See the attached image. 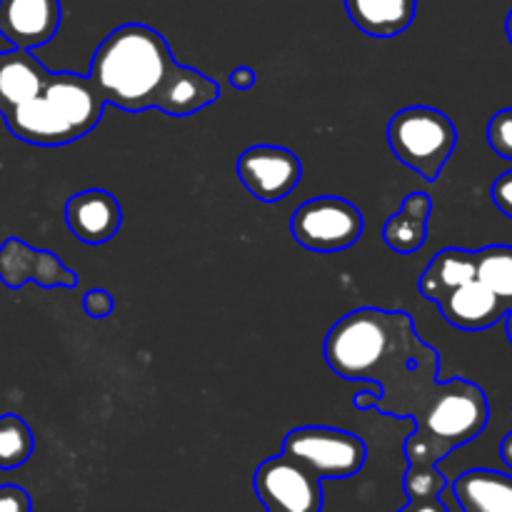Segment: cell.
Instances as JSON below:
<instances>
[{
	"instance_id": "6da1fadb",
	"label": "cell",
	"mask_w": 512,
	"mask_h": 512,
	"mask_svg": "<svg viewBox=\"0 0 512 512\" xmlns=\"http://www.w3.org/2000/svg\"><path fill=\"white\" fill-rule=\"evenodd\" d=\"M173 63L168 40L158 30L145 23H125L98 45L88 80L108 105L140 113L155 105Z\"/></svg>"
},
{
	"instance_id": "7a4b0ae2",
	"label": "cell",
	"mask_w": 512,
	"mask_h": 512,
	"mask_svg": "<svg viewBox=\"0 0 512 512\" xmlns=\"http://www.w3.org/2000/svg\"><path fill=\"white\" fill-rule=\"evenodd\" d=\"M413 420L415 433L405 440V458L410 465H438L483 433L490 405L483 388L455 378L435 385Z\"/></svg>"
},
{
	"instance_id": "3957f363",
	"label": "cell",
	"mask_w": 512,
	"mask_h": 512,
	"mask_svg": "<svg viewBox=\"0 0 512 512\" xmlns=\"http://www.w3.org/2000/svg\"><path fill=\"white\" fill-rule=\"evenodd\" d=\"M415 335L403 310L360 308L343 315L325 338V363L343 380H378Z\"/></svg>"
},
{
	"instance_id": "277c9868",
	"label": "cell",
	"mask_w": 512,
	"mask_h": 512,
	"mask_svg": "<svg viewBox=\"0 0 512 512\" xmlns=\"http://www.w3.org/2000/svg\"><path fill=\"white\" fill-rule=\"evenodd\" d=\"M388 145L400 163L425 180H438L458 145V128L443 110L410 105L390 118Z\"/></svg>"
},
{
	"instance_id": "5b68a950",
	"label": "cell",
	"mask_w": 512,
	"mask_h": 512,
	"mask_svg": "<svg viewBox=\"0 0 512 512\" xmlns=\"http://www.w3.org/2000/svg\"><path fill=\"white\" fill-rule=\"evenodd\" d=\"M283 455L303 465L315 478L343 480L363 470L368 448L358 435L348 430L308 425V428H295L285 435Z\"/></svg>"
},
{
	"instance_id": "8992f818",
	"label": "cell",
	"mask_w": 512,
	"mask_h": 512,
	"mask_svg": "<svg viewBox=\"0 0 512 512\" xmlns=\"http://www.w3.org/2000/svg\"><path fill=\"white\" fill-rule=\"evenodd\" d=\"M365 228L363 213L355 203L335 195H320L300 205L290 218L295 243L313 253H338L360 240Z\"/></svg>"
},
{
	"instance_id": "52a82bcc",
	"label": "cell",
	"mask_w": 512,
	"mask_h": 512,
	"mask_svg": "<svg viewBox=\"0 0 512 512\" xmlns=\"http://www.w3.org/2000/svg\"><path fill=\"white\" fill-rule=\"evenodd\" d=\"M323 480L290 460L275 455L258 465L253 488L260 503L275 512H320L323 508Z\"/></svg>"
},
{
	"instance_id": "ba28073f",
	"label": "cell",
	"mask_w": 512,
	"mask_h": 512,
	"mask_svg": "<svg viewBox=\"0 0 512 512\" xmlns=\"http://www.w3.org/2000/svg\"><path fill=\"white\" fill-rule=\"evenodd\" d=\"M238 178L260 203L285 200L303 178L300 158L280 145H250L238 158Z\"/></svg>"
},
{
	"instance_id": "9c48e42d",
	"label": "cell",
	"mask_w": 512,
	"mask_h": 512,
	"mask_svg": "<svg viewBox=\"0 0 512 512\" xmlns=\"http://www.w3.org/2000/svg\"><path fill=\"white\" fill-rule=\"evenodd\" d=\"M40 95L55 110L60 123L65 125V130L73 138V143L88 135L100 123L105 105H108L103 95L95 90V85L90 83L88 75L75 73H50Z\"/></svg>"
},
{
	"instance_id": "30bf717a",
	"label": "cell",
	"mask_w": 512,
	"mask_h": 512,
	"mask_svg": "<svg viewBox=\"0 0 512 512\" xmlns=\"http://www.w3.org/2000/svg\"><path fill=\"white\" fill-rule=\"evenodd\" d=\"M0 280L8 288H20L28 280H35L43 288H75L78 285L75 270H70L58 255L30 248L18 238L5 240L0 248Z\"/></svg>"
},
{
	"instance_id": "8fae6325",
	"label": "cell",
	"mask_w": 512,
	"mask_h": 512,
	"mask_svg": "<svg viewBox=\"0 0 512 512\" xmlns=\"http://www.w3.org/2000/svg\"><path fill=\"white\" fill-rule=\"evenodd\" d=\"M60 0H0V35L10 48L35 50L60 28Z\"/></svg>"
},
{
	"instance_id": "7c38bea8",
	"label": "cell",
	"mask_w": 512,
	"mask_h": 512,
	"mask_svg": "<svg viewBox=\"0 0 512 512\" xmlns=\"http://www.w3.org/2000/svg\"><path fill=\"white\" fill-rule=\"evenodd\" d=\"M65 223L80 243L103 245L113 240L123 225V208L108 190L90 188L68 198Z\"/></svg>"
},
{
	"instance_id": "4fadbf2b",
	"label": "cell",
	"mask_w": 512,
	"mask_h": 512,
	"mask_svg": "<svg viewBox=\"0 0 512 512\" xmlns=\"http://www.w3.org/2000/svg\"><path fill=\"white\" fill-rule=\"evenodd\" d=\"M220 95H223V88L218 80L208 78L190 65L173 63L160 85L153 108L165 115H173V118H188L220 100Z\"/></svg>"
},
{
	"instance_id": "5bb4252c",
	"label": "cell",
	"mask_w": 512,
	"mask_h": 512,
	"mask_svg": "<svg viewBox=\"0 0 512 512\" xmlns=\"http://www.w3.org/2000/svg\"><path fill=\"white\" fill-rule=\"evenodd\" d=\"M438 308L453 328L478 333V330H488L500 323L510 305L500 300L493 290L485 288L478 278H473L470 283L445 295L443 300H438Z\"/></svg>"
},
{
	"instance_id": "9a60e30c",
	"label": "cell",
	"mask_w": 512,
	"mask_h": 512,
	"mask_svg": "<svg viewBox=\"0 0 512 512\" xmlns=\"http://www.w3.org/2000/svg\"><path fill=\"white\" fill-rule=\"evenodd\" d=\"M50 70L30 50H0V113L5 115L35 98L48 83Z\"/></svg>"
},
{
	"instance_id": "2e32d148",
	"label": "cell",
	"mask_w": 512,
	"mask_h": 512,
	"mask_svg": "<svg viewBox=\"0 0 512 512\" xmlns=\"http://www.w3.org/2000/svg\"><path fill=\"white\" fill-rule=\"evenodd\" d=\"M463 512H512V475L498 470H468L453 483Z\"/></svg>"
},
{
	"instance_id": "e0dca14e",
	"label": "cell",
	"mask_w": 512,
	"mask_h": 512,
	"mask_svg": "<svg viewBox=\"0 0 512 512\" xmlns=\"http://www.w3.org/2000/svg\"><path fill=\"white\" fill-rule=\"evenodd\" d=\"M345 10L370 38H395L415 20L418 0H345Z\"/></svg>"
},
{
	"instance_id": "ac0fdd59",
	"label": "cell",
	"mask_w": 512,
	"mask_h": 512,
	"mask_svg": "<svg viewBox=\"0 0 512 512\" xmlns=\"http://www.w3.org/2000/svg\"><path fill=\"white\" fill-rule=\"evenodd\" d=\"M433 213V200L428 193H410L400 210L390 215L383 225V240L395 253H418L428 238V220Z\"/></svg>"
},
{
	"instance_id": "d6986e66",
	"label": "cell",
	"mask_w": 512,
	"mask_h": 512,
	"mask_svg": "<svg viewBox=\"0 0 512 512\" xmlns=\"http://www.w3.org/2000/svg\"><path fill=\"white\" fill-rule=\"evenodd\" d=\"M478 270V260H475V250L465 248H445L435 255L428 263V268L420 275V293L425 300H443L445 295L453 293L460 285L470 283Z\"/></svg>"
},
{
	"instance_id": "ffe728a7",
	"label": "cell",
	"mask_w": 512,
	"mask_h": 512,
	"mask_svg": "<svg viewBox=\"0 0 512 512\" xmlns=\"http://www.w3.org/2000/svg\"><path fill=\"white\" fill-rule=\"evenodd\" d=\"M478 270L475 278L493 290L500 300L512 305V245H488L475 250Z\"/></svg>"
},
{
	"instance_id": "44dd1931",
	"label": "cell",
	"mask_w": 512,
	"mask_h": 512,
	"mask_svg": "<svg viewBox=\"0 0 512 512\" xmlns=\"http://www.w3.org/2000/svg\"><path fill=\"white\" fill-rule=\"evenodd\" d=\"M35 438L30 425L20 415H0V470H15L30 460Z\"/></svg>"
},
{
	"instance_id": "7402d4cb",
	"label": "cell",
	"mask_w": 512,
	"mask_h": 512,
	"mask_svg": "<svg viewBox=\"0 0 512 512\" xmlns=\"http://www.w3.org/2000/svg\"><path fill=\"white\" fill-rule=\"evenodd\" d=\"M403 488L408 500L440 498V493L448 488V480L440 473L438 465H410L408 473H405Z\"/></svg>"
},
{
	"instance_id": "603a6c76",
	"label": "cell",
	"mask_w": 512,
	"mask_h": 512,
	"mask_svg": "<svg viewBox=\"0 0 512 512\" xmlns=\"http://www.w3.org/2000/svg\"><path fill=\"white\" fill-rule=\"evenodd\" d=\"M488 143L503 160H512V108H503L490 118Z\"/></svg>"
},
{
	"instance_id": "cb8c5ba5",
	"label": "cell",
	"mask_w": 512,
	"mask_h": 512,
	"mask_svg": "<svg viewBox=\"0 0 512 512\" xmlns=\"http://www.w3.org/2000/svg\"><path fill=\"white\" fill-rule=\"evenodd\" d=\"M113 308H115L113 295H110L108 290L93 288V290H88V293H85L83 310H85V315H88V318L103 320V318H108L110 313H113Z\"/></svg>"
},
{
	"instance_id": "d4e9b609",
	"label": "cell",
	"mask_w": 512,
	"mask_h": 512,
	"mask_svg": "<svg viewBox=\"0 0 512 512\" xmlns=\"http://www.w3.org/2000/svg\"><path fill=\"white\" fill-rule=\"evenodd\" d=\"M0 512H33V500L20 485H0Z\"/></svg>"
},
{
	"instance_id": "484cf974",
	"label": "cell",
	"mask_w": 512,
	"mask_h": 512,
	"mask_svg": "<svg viewBox=\"0 0 512 512\" xmlns=\"http://www.w3.org/2000/svg\"><path fill=\"white\" fill-rule=\"evenodd\" d=\"M490 195H493V203L498 205L500 213L508 215L512 220V170H505V173L495 180Z\"/></svg>"
},
{
	"instance_id": "4316f807",
	"label": "cell",
	"mask_w": 512,
	"mask_h": 512,
	"mask_svg": "<svg viewBox=\"0 0 512 512\" xmlns=\"http://www.w3.org/2000/svg\"><path fill=\"white\" fill-rule=\"evenodd\" d=\"M228 83L230 88L235 90H250L258 83V73H255L253 68H248V65H240V68H235L233 73L228 75Z\"/></svg>"
},
{
	"instance_id": "83f0119b",
	"label": "cell",
	"mask_w": 512,
	"mask_h": 512,
	"mask_svg": "<svg viewBox=\"0 0 512 512\" xmlns=\"http://www.w3.org/2000/svg\"><path fill=\"white\" fill-rule=\"evenodd\" d=\"M400 512H448L440 498H428V500H408Z\"/></svg>"
},
{
	"instance_id": "f1b7e54d",
	"label": "cell",
	"mask_w": 512,
	"mask_h": 512,
	"mask_svg": "<svg viewBox=\"0 0 512 512\" xmlns=\"http://www.w3.org/2000/svg\"><path fill=\"white\" fill-rule=\"evenodd\" d=\"M378 400H380V390H378V393H370V390H365V393L355 395L353 405H355V408H360V410H370V408H375V405H378Z\"/></svg>"
},
{
	"instance_id": "f546056e",
	"label": "cell",
	"mask_w": 512,
	"mask_h": 512,
	"mask_svg": "<svg viewBox=\"0 0 512 512\" xmlns=\"http://www.w3.org/2000/svg\"><path fill=\"white\" fill-rule=\"evenodd\" d=\"M500 458L505 460V465H510L512 468V433L505 435V440L500 443Z\"/></svg>"
},
{
	"instance_id": "4dcf8cb0",
	"label": "cell",
	"mask_w": 512,
	"mask_h": 512,
	"mask_svg": "<svg viewBox=\"0 0 512 512\" xmlns=\"http://www.w3.org/2000/svg\"><path fill=\"white\" fill-rule=\"evenodd\" d=\"M505 330H508V340L512 343V305L508 308V313H505Z\"/></svg>"
},
{
	"instance_id": "1f68e13d",
	"label": "cell",
	"mask_w": 512,
	"mask_h": 512,
	"mask_svg": "<svg viewBox=\"0 0 512 512\" xmlns=\"http://www.w3.org/2000/svg\"><path fill=\"white\" fill-rule=\"evenodd\" d=\"M505 30H508V38H510V43H512V10L508 13V20H505Z\"/></svg>"
},
{
	"instance_id": "d6a6232c",
	"label": "cell",
	"mask_w": 512,
	"mask_h": 512,
	"mask_svg": "<svg viewBox=\"0 0 512 512\" xmlns=\"http://www.w3.org/2000/svg\"><path fill=\"white\" fill-rule=\"evenodd\" d=\"M268 512H275V510H268Z\"/></svg>"
}]
</instances>
